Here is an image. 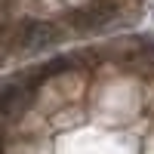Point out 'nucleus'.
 <instances>
[{
    "instance_id": "obj_1",
    "label": "nucleus",
    "mask_w": 154,
    "mask_h": 154,
    "mask_svg": "<svg viewBox=\"0 0 154 154\" xmlns=\"http://www.w3.org/2000/svg\"><path fill=\"white\" fill-rule=\"evenodd\" d=\"M19 43L25 53H40V49H49L53 43H59V28L46 19H34L25 22L19 31Z\"/></svg>"
},
{
    "instance_id": "obj_2",
    "label": "nucleus",
    "mask_w": 154,
    "mask_h": 154,
    "mask_svg": "<svg viewBox=\"0 0 154 154\" xmlns=\"http://www.w3.org/2000/svg\"><path fill=\"white\" fill-rule=\"evenodd\" d=\"M31 102V86H25L22 80H9L0 86V117L3 120H19L25 108Z\"/></svg>"
},
{
    "instance_id": "obj_3",
    "label": "nucleus",
    "mask_w": 154,
    "mask_h": 154,
    "mask_svg": "<svg viewBox=\"0 0 154 154\" xmlns=\"http://www.w3.org/2000/svg\"><path fill=\"white\" fill-rule=\"evenodd\" d=\"M114 19H117V9L111 3H105V0H96L93 6H86L80 12V28L83 31H102V28H108Z\"/></svg>"
},
{
    "instance_id": "obj_4",
    "label": "nucleus",
    "mask_w": 154,
    "mask_h": 154,
    "mask_svg": "<svg viewBox=\"0 0 154 154\" xmlns=\"http://www.w3.org/2000/svg\"><path fill=\"white\" fill-rule=\"evenodd\" d=\"M0 154H3V142H0Z\"/></svg>"
}]
</instances>
